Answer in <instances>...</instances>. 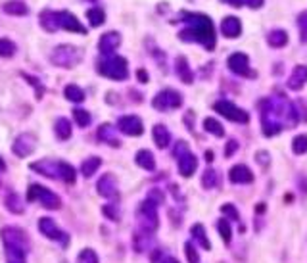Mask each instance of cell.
Returning <instances> with one entry per match:
<instances>
[{"mask_svg": "<svg viewBox=\"0 0 307 263\" xmlns=\"http://www.w3.org/2000/svg\"><path fill=\"white\" fill-rule=\"evenodd\" d=\"M184 21L188 27L179 35L182 40H196L207 50L215 48V27L209 17L204 14H184Z\"/></svg>", "mask_w": 307, "mask_h": 263, "instance_id": "cell-1", "label": "cell"}, {"mask_svg": "<svg viewBox=\"0 0 307 263\" xmlns=\"http://www.w3.org/2000/svg\"><path fill=\"white\" fill-rule=\"evenodd\" d=\"M0 236H2V242H4L8 263H25L27 254L31 250V242H29L23 229H19V227H4L2 232H0Z\"/></svg>", "mask_w": 307, "mask_h": 263, "instance_id": "cell-2", "label": "cell"}, {"mask_svg": "<svg viewBox=\"0 0 307 263\" xmlns=\"http://www.w3.org/2000/svg\"><path fill=\"white\" fill-rule=\"evenodd\" d=\"M98 71L111 81H125L129 75V65L121 56H104L98 62Z\"/></svg>", "mask_w": 307, "mask_h": 263, "instance_id": "cell-3", "label": "cell"}, {"mask_svg": "<svg viewBox=\"0 0 307 263\" xmlns=\"http://www.w3.org/2000/svg\"><path fill=\"white\" fill-rule=\"evenodd\" d=\"M83 58V50L73 44H60V46L54 48V52L50 54V60L52 64L58 65V67H73L77 65Z\"/></svg>", "mask_w": 307, "mask_h": 263, "instance_id": "cell-4", "label": "cell"}, {"mask_svg": "<svg viewBox=\"0 0 307 263\" xmlns=\"http://www.w3.org/2000/svg\"><path fill=\"white\" fill-rule=\"evenodd\" d=\"M27 202H40V206L46 209H60L62 207V198L56 192L48 190L40 184L33 183L27 188Z\"/></svg>", "mask_w": 307, "mask_h": 263, "instance_id": "cell-5", "label": "cell"}, {"mask_svg": "<svg viewBox=\"0 0 307 263\" xmlns=\"http://www.w3.org/2000/svg\"><path fill=\"white\" fill-rule=\"evenodd\" d=\"M138 221H140L142 229L146 232H152L158 229V206L152 202V200H144L140 206H138Z\"/></svg>", "mask_w": 307, "mask_h": 263, "instance_id": "cell-6", "label": "cell"}, {"mask_svg": "<svg viewBox=\"0 0 307 263\" xmlns=\"http://www.w3.org/2000/svg\"><path fill=\"white\" fill-rule=\"evenodd\" d=\"M152 106H154L158 112H169V110H173V108H181L182 106V94L179 92V90L166 88V90H161L159 94L154 96Z\"/></svg>", "mask_w": 307, "mask_h": 263, "instance_id": "cell-7", "label": "cell"}, {"mask_svg": "<svg viewBox=\"0 0 307 263\" xmlns=\"http://www.w3.org/2000/svg\"><path fill=\"white\" fill-rule=\"evenodd\" d=\"M213 108H215V112H219L221 115H225L230 121H237V123H248L250 121V115L242 108H238L237 104L228 102V100H219V102H215Z\"/></svg>", "mask_w": 307, "mask_h": 263, "instance_id": "cell-8", "label": "cell"}, {"mask_svg": "<svg viewBox=\"0 0 307 263\" xmlns=\"http://www.w3.org/2000/svg\"><path fill=\"white\" fill-rule=\"evenodd\" d=\"M31 171L39 173V175H44L48 179H60L62 181V161H54V160H39L29 165Z\"/></svg>", "mask_w": 307, "mask_h": 263, "instance_id": "cell-9", "label": "cell"}, {"mask_svg": "<svg viewBox=\"0 0 307 263\" xmlns=\"http://www.w3.org/2000/svg\"><path fill=\"white\" fill-rule=\"evenodd\" d=\"M39 231L50 240H56V242H62L63 246H67V242H69V236L65 234V232L58 227V225L50 219V217H42L39 221Z\"/></svg>", "mask_w": 307, "mask_h": 263, "instance_id": "cell-10", "label": "cell"}, {"mask_svg": "<svg viewBox=\"0 0 307 263\" xmlns=\"http://www.w3.org/2000/svg\"><path fill=\"white\" fill-rule=\"evenodd\" d=\"M37 148V140L31 133H21V135L16 136V140L12 144V152L16 154L17 158H27L31 156L33 152Z\"/></svg>", "mask_w": 307, "mask_h": 263, "instance_id": "cell-11", "label": "cell"}, {"mask_svg": "<svg viewBox=\"0 0 307 263\" xmlns=\"http://www.w3.org/2000/svg\"><path fill=\"white\" fill-rule=\"evenodd\" d=\"M56 17H58V27H60V29H65V31H71V33H79V35H87L85 25L81 23L79 19L73 16L71 12H67V10L56 12Z\"/></svg>", "mask_w": 307, "mask_h": 263, "instance_id": "cell-12", "label": "cell"}, {"mask_svg": "<svg viewBox=\"0 0 307 263\" xmlns=\"http://www.w3.org/2000/svg\"><path fill=\"white\" fill-rule=\"evenodd\" d=\"M117 129L127 136H140L144 133V125L138 115H121L117 119Z\"/></svg>", "mask_w": 307, "mask_h": 263, "instance_id": "cell-13", "label": "cell"}, {"mask_svg": "<svg viewBox=\"0 0 307 263\" xmlns=\"http://www.w3.org/2000/svg\"><path fill=\"white\" fill-rule=\"evenodd\" d=\"M96 190L100 196L108 200H117L119 198V188H117V179L111 173H106V175L100 177V181L96 184Z\"/></svg>", "mask_w": 307, "mask_h": 263, "instance_id": "cell-14", "label": "cell"}, {"mask_svg": "<svg viewBox=\"0 0 307 263\" xmlns=\"http://www.w3.org/2000/svg\"><path fill=\"white\" fill-rule=\"evenodd\" d=\"M228 69L232 73H237L240 77H252L253 73L250 71V60L244 52H234L228 56Z\"/></svg>", "mask_w": 307, "mask_h": 263, "instance_id": "cell-15", "label": "cell"}, {"mask_svg": "<svg viewBox=\"0 0 307 263\" xmlns=\"http://www.w3.org/2000/svg\"><path fill=\"white\" fill-rule=\"evenodd\" d=\"M119 44H121V35L117 31L104 33L98 40V50L104 56H113V52L119 48Z\"/></svg>", "mask_w": 307, "mask_h": 263, "instance_id": "cell-16", "label": "cell"}, {"mask_svg": "<svg viewBox=\"0 0 307 263\" xmlns=\"http://www.w3.org/2000/svg\"><path fill=\"white\" fill-rule=\"evenodd\" d=\"M179 160V171H181L182 177H192L194 171L198 169V158L192 154V152H184L181 156H177Z\"/></svg>", "mask_w": 307, "mask_h": 263, "instance_id": "cell-17", "label": "cell"}, {"mask_svg": "<svg viewBox=\"0 0 307 263\" xmlns=\"http://www.w3.org/2000/svg\"><path fill=\"white\" fill-rule=\"evenodd\" d=\"M221 33H223V37H227V39H237V37H240V33H242L240 19L234 16H227L221 21Z\"/></svg>", "mask_w": 307, "mask_h": 263, "instance_id": "cell-18", "label": "cell"}, {"mask_svg": "<svg viewBox=\"0 0 307 263\" xmlns=\"http://www.w3.org/2000/svg\"><path fill=\"white\" fill-rule=\"evenodd\" d=\"M228 179H230V183H234V184H248L253 181V175L250 169L240 163V165L230 168V171H228Z\"/></svg>", "mask_w": 307, "mask_h": 263, "instance_id": "cell-19", "label": "cell"}, {"mask_svg": "<svg viewBox=\"0 0 307 263\" xmlns=\"http://www.w3.org/2000/svg\"><path fill=\"white\" fill-rule=\"evenodd\" d=\"M307 83V65H296L290 73V79H288V87L292 90H301Z\"/></svg>", "mask_w": 307, "mask_h": 263, "instance_id": "cell-20", "label": "cell"}, {"mask_svg": "<svg viewBox=\"0 0 307 263\" xmlns=\"http://www.w3.org/2000/svg\"><path fill=\"white\" fill-rule=\"evenodd\" d=\"M39 23L46 33H56L60 29V27H58V17H56L54 10H42L39 14Z\"/></svg>", "mask_w": 307, "mask_h": 263, "instance_id": "cell-21", "label": "cell"}, {"mask_svg": "<svg viewBox=\"0 0 307 263\" xmlns=\"http://www.w3.org/2000/svg\"><path fill=\"white\" fill-rule=\"evenodd\" d=\"M98 138L102 140V142L110 144V146H119V136H117V131L113 129V125H110V123H104V125H100V129H98Z\"/></svg>", "mask_w": 307, "mask_h": 263, "instance_id": "cell-22", "label": "cell"}, {"mask_svg": "<svg viewBox=\"0 0 307 263\" xmlns=\"http://www.w3.org/2000/svg\"><path fill=\"white\" fill-rule=\"evenodd\" d=\"M152 135H154V142H156L158 148H167L169 142H171V135H169V131H167L166 125H161V123L154 125Z\"/></svg>", "mask_w": 307, "mask_h": 263, "instance_id": "cell-23", "label": "cell"}, {"mask_svg": "<svg viewBox=\"0 0 307 263\" xmlns=\"http://www.w3.org/2000/svg\"><path fill=\"white\" fill-rule=\"evenodd\" d=\"M2 10L10 14V16H27L29 14V8H27V4L21 2V0H8V2H4V6Z\"/></svg>", "mask_w": 307, "mask_h": 263, "instance_id": "cell-24", "label": "cell"}, {"mask_svg": "<svg viewBox=\"0 0 307 263\" xmlns=\"http://www.w3.org/2000/svg\"><path fill=\"white\" fill-rule=\"evenodd\" d=\"M175 71H177V75L181 77L182 83H186V85H190V83L194 81V75H192V71H190L188 62H186V58H184V56H179V58H177V64H175Z\"/></svg>", "mask_w": 307, "mask_h": 263, "instance_id": "cell-25", "label": "cell"}, {"mask_svg": "<svg viewBox=\"0 0 307 263\" xmlns=\"http://www.w3.org/2000/svg\"><path fill=\"white\" fill-rule=\"evenodd\" d=\"M134 161H136L138 168L146 169V171H154L156 169V160H154V154L150 150H138Z\"/></svg>", "mask_w": 307, "mask_h": 263, "instance_id": "cell-26", "label": "cell"}, {"mask_svg": "<svg viewBox=\"0 0 307 263\" xmlns=\"http://www.w3.org/2000/svg\"><path fill=\"white\" fill-rule=\"evenodd\" d=\"M267 42L273 48H282L288 44V35L282 29H273L271 33H267Z\"/></svg>", "mask_w": 307, "mask_h": 263, "instance_id": "cell-27", "label": "cell"}, {"mask_svg": "<svg viewBox=\"0 0 307 263\" xmlns=\"http://www.w3.org/2000/svg\"><path fill=\"white\" fill-rule=\"evenodd\" d=\"M54 133L60 140H67L71 136V123L65 117H58L54 123Z\"/></svg>", "mask_w": 307, "mask_h": 263, "instance_id": "cell-28", "label": "cell"}, {"mask_svg": "<svg viewBox=\"0 0 307 263\" xmlns=\"http://www.w3.org/2000/svg\"><path fill=\"white\" fill-rule=\"evenodd\" d=\"M4 206L8 207V211H12V213H23L25 209V204L16 192H10L8 196L4 198Z\"/></svg>", "mask_w": 307, "mask_h": 263, "instance_id": "cell-29", "label": "cell"}, {"mask_svg": "<svg viewBox=\"0 0 307 263\" xmlns=\"http://www.w3.org/2000/svg\"><path fill=\"white\" fill-rule=\"evenodd\" d=\"M192 238L196 240L200 246L204 248V250H211V242L207 240V234H205V229H204V225H194L192 227Z\"/></svg>", "mask_w": 307, "mask_h": 263, "instance_id": "cell-30", "label": "cell"}, {"mask_svg": "<svg viewBox=\"0 0 307 263\" xmlns=\"http://www.w3.org/2000/svg\"><path fill=\"white\" fill-rule=\"evenodd\" d=\"M102 165V160L100 158H96V156H92V158H88V160L83 161V165H81V173H83V177H92L98 171V168Z\"/></svg>", "mask_w": 307, "mask_h": 263, "instance_id": "cell-31", "label": "cell"}, {"mask_svg": "<svg viewBox=\"0 0 307 263\" xmlns=\"http://www.w3.org/2000/svg\"><path fill=\"white\" fill-rule=\"evenodd\" d=\"M63 94H65V98H67L69 102H75V104H81L85 100V92H83V88L77 87V85H67L65 90H63Z\"/></svg>", "mask_w": 307, "mask_h": 263, "instance_id": "cell-32", "label": "cell"}, {"mask_svg": "<svg viewBox=\"0 0 307 263\" xmlns=\"http://www.w3.org/2000/svg\"><path fill=\"white\" fill-rule=\"evenodd\" d=\"M87 17H88L90 27H100V25H104V21H106V14H104L102 8H90L87 12Z\"/></svg>", "mask_w": 307, "mask_h": 263, "instance_id": "cell-33", "label": "cell"}, {"mask_svg": "<svg viewBox=\"0 0 307 263\" xmlns=\"http://www.w3.org/2000/svg\"><path fill=\"white\" fill-rule=\"evenodd\" d=\"M219 173L215 171V169H205L204 175H202V184H204V188H215L217 184H219Z\"/></svg>", "mask_w": 307, "mask_h": 263, "instance_id": "cell-34", "label": "cell"}, {"mask_svg": "<svg viewBox=\"0 0 307 263\" xmlns=\"http://www.w3.org/2000/svg\"><path fill=\"white\" fill-rule=\"evenodd\" d=\"M204 129L207 133H211L213 136H225V129L221 127V123L213 117H205L204 119Z\"/></svg>", "mask_w": 307, "mask_h": 263, "instance_id": "cell-35", "label": "cell"}, {"mask_svg": "<svg viewBox=\"0 0 307 263\" xmlns=\"http://www.w3.org/2000/svg\"><path fill=\"white\" fill-rule=\"evenodd\" d=\"M73 119L77 121L79 127H88L90 125V113L87 110H83V108H75L73 110Z\"/></svg>", "mask_w": 307, "mask_h": 263, "instance_id": "cell-36", "label": "cell"}, {"mask_svg": "<svg viewBox=\"0 0 307 263\" xmlns=\"http://www.w3.org/2000/svg\"><path fill=\"white\" fill-rule=\"evenodd\" d=\"M16 54V44L10 39H0V58H12Z\"/></svg>", "mask_w": 307, "mask_h": 263, "instance_id": "cell-37", "label": "cell"}, {"mask_svg": "<svg viewBox=\"0 0 307 263\" xmlns=\"http://www.w3.org/2000/svg\"><path fill=\"white\" fill-rule=\"evenodd\" d=\"M292 150H294V154H298V156L305 154L307 152V136L305 135L296 136V138H294V142H292Z\"/></svg>", "mask_w": 307, "mask_h": 263, "instance_id": "cell-38", "label": "cell"}, {"mask_svg": "<svg viewBox=\"0 0 307 263\" xmlns=\"http://www.w3.org/2000/svg\"><path fill=\"white\" fill-rule=\"evenodd\" d=\"M77 263H98V255L92 248H85V250H81Z\"/></svg>", "mask_w": 307, "mask_h": 263, "instance_id": "cell-39", "label": "cell"}, {"mask_svg": "<svg viewBox=\"0 0 307 263\" xmlns=\"http://www.w3.org/2000/svg\"><path fill=\"white\" fill-rule=\"evenodd\" d=\"M217 229H219L223 240H225V242L228 244V242H230V238H232V229H230V225H228L227 219H219V221H217Z\"/></svg>", "mask_w": 307, "mask_h": 263, "instance_id": "cell-40", "label": "cell"}, {"mask_svg": "<svg viewBox=\"0 0 307 263\" xmlns=\"http://www.w3.org/2000/svg\"><path fill=\"white\" fill-rule=\"evenodd\" d=\"M298 27L301 33V42H307V12H301L298 17Z\"/></svg>", "mask_w": 307, "mask_h": 263, "instance_id": "cell-41", "label": "cell"}, {"mask_svg": "<svg viewBox=\"0 0 307 263\" xmlns=\"http://www.w3.org/2000/svg\"><path fill=\"white\" fill-rule=\"evenodd\" d=\"M184 254H186V259H188V263H200V257H198V252L196 248L192 246V244H184Z\"/></svg>", "mask_w": 307, "mask_h": 263, "instance_id": "cell-42", "label": "cell"}, {"mask_svg": "<svg viewBox=\"0 0 307 263\" xmlns=\"http://www.w3.org/2000/svg\"><path fill=\"white\" fill-rule=\"evenodd\" d=\"M102 211L110 217L111 221H117L119 219V211H117V206H115V204H108V206H104Z\"/></svg>", "mask_w": 307, "mask_h": 263, "instance_id": "cell-43", "label": "cell"}, {"mask_svg": "<svg viewBox=\"0 0 307 263\" xmlns=\"http://www.w3.org/2000/svg\"><path fill=\"white\" fill-rule=\"evenodd\" d=\"M148 200H152L156 206H159L161 202H163V192L161 190H158V188H154V190L150 192V196H148Z\"/></svg>", "mask_w": 307, "mask_h": 263, "instance_id": "cell-44", "label": "cell"}, {"mask_svg": "<svg viewBox=\"0 0 307 263\" xmlns=\"http://www.w3.org/2000/svg\"><path fill=\"white\" fill-rule=\"evenodd\" d=\"M221 211H223V213H228L230 219H234V221L238 219V209L234 206H230V204H225V206L221 207Z\"/></svg>", "mask_w": 307, "mask_h": 263, "instance_id": "cell-45", "label": "cell"}, {"mask_svg": "<svg viewBox=\"0 0 307 263\" xmlns=\"http://www.w3.org/2000/svg\"><path fill=\"white\" fill-rule=\"evenodd\" d=\"M238 150V142L237 140H228V144H227V150H225V158H230L234 152Z\"/></svg>", "mask_w": 307, "mask_h": 263, "instance_id": "cell-46", "label": "cell"}, {"mask_svg": "<svg viewBox=\"0 0 307 263\" xmlns=\"http://www.w3.org/2000/svg\"><path fill=\"white\" fill-rule=\"evenodd\" d=\"M257 161H259L261 165H267V163H269V154H267V152H257Z\"/></svg>", "mask_w": 307, "mask_h": 263, "instance_id": "cell-47", "label": "cell"}, {"mask_svg": "<svg viewBox=\"0 0 307 263\" xmlns=\"http://www.w3.org/2000/svg\"><path fill=\"white\" fill-rule=\"evenodd\" d=\"M136 77H138L140 83H148V71H146V69H142V67L136 71Z\"/></svg>", "mask_w": 307, "mask_h": 263, "instance_id": "cell-48", "label": "cell"}, {"mask_svg": "<svg viewBox=\"0 0 307 263\" xmlns=\"http://www.w3.org/2000/svg\"><path fill=\"white\" fill-rule=\"evenodd\" d=\"M250 8H261L263 6V0H244Z\"/></svg>", "mask_w": 307, "mask_h": 263, "instance_id": "cell-49", "label": "cell"}, {"mask_svg": "<svg viewBox=\"0 0 307 263\" xmlns=\"http://www.w3.org/2000/svg\"><path fill=\"white\" fill-rule=\"evenodd\" d=\"M225 4H228V6H242V2L244 0H223Z\"/></svg>", "mask_w": 307, "mask_h": 263, "instance_id": "cell-50", "label": "cell"}, {"mask_svg": "<svg viewBox=\"0 0 307 263\" xmlns=\"http://www.w3.org/2000/svg\"><path fill=\"white\" fill-rule=\"evenodd\" d=\"M205 160H207V161H213V152H211V150L205 152Z\"/></svg>", "mask_w": 307, "mask_h": 263, "instance_id": "cell-51", "label": "cell"}, {"mask_svg": "<svg viewBox=\"0 0 307 263\" xmlns=\"http://www.w3.org/2000/svg\"><path fill=\"white\" fill-rule=\"evenodd\" d=\"M161 263H179V261H177L175 257H166V259H163Z\"/></svg>", "mask_w": 307, "mask_h": 263, "instance_id": "cell-52", "label": "cell"}, {"mask_svg": "<svg viewBox=\"0 0 307 263\" xmlns=\"http://www.w3.org/2000/svg\"><path fill=\"white\" fill-rule=\"evenodd\" d=\"M4 169H6V161L0 158V171H4Z\"/></svg>", "mask_w": 307, "mask_h": 263, "instance_id": "cell-53", "label": "cell"}]
</instances>
